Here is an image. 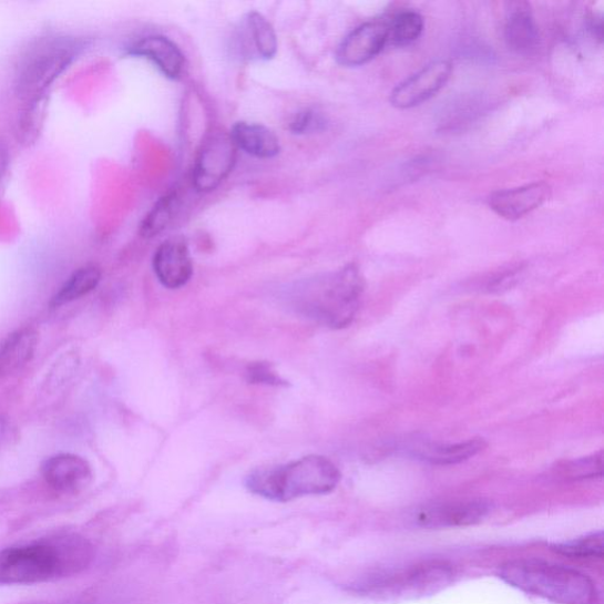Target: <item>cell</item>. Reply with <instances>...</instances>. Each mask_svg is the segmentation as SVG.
I'll return each instance as SVG.
<instances>
[{"label": "cell", "mask_w": 604, "mask_h": 604, "mask_svg": "<svg viewBox=\"0 0 604 604\" xmlns=\"http://www.w3.org/2000/svg\"><path fill=\"white\" fill-rule=\"evenodd\" d=\"M94 547L84 538L64 534L0 552V583L34 584L88 569Z\"/></svg>", "instance_id": "1"}, {"label": "cell", "mask_w": 604, "mask_h": 604, "mask_svg": "<svg viewBox=\"0 0 604 604\" xmlns=\"http://www.w3.org/2000/svg\"><path fill=\"white\" fill-rule=\"evenodd\" d=\"M364 279L356 265L297 284L288 293L296 313L331 328L349 326L359 309Z\"/></svg>", "instance_id": "2"}, {"label": "cell", "mask_w": 604, "mask_h": 604, "mask_svg": "<svg viewBox=\"0 0 604 604\" xmlns=\"http://www.w3.org/2000/svg\"><path fill=\"white\" fill-rule=\"evenodd\" d=\"M341 479L338 468L326 457L307 455L285 465L252 472L246 487L255 495L274 502L326 495Z\"/></svg>", "instance_id": "3"}, {"label": "cell", "mask_w": 604, "mask_h": 604, "mask_svg": "<svg viewBox=\"0 0 604 604\" xmlns=\"http://www.w3.org/2000/svg\"><path fill=\"white\" fill-rule=\"evenodd\" d=\"M500 577L511 587L559 604H591L596 597L588 576L544 561H509L501 566Z\"/></svg>", "instance_id": "4"}, {"label": "cell", "mask_w": 604, "mask_h": 604, "mask_svg": "<svg viewBox=\"0 0 604 604\" xmlns=\"http://www.w3.org/2000/svg\"><path fill=\"white\" fill-rule=\"evenodd\" d=\"M81 45L75 40L48 39L27 53L16 76L18 96L31 103L41 101L47 89L57 81L78 57Z\"/></svg>", "instance_id": "5"}, {"label": "cell", "mask_w": 604, "mask_h": 604, "mask_svg": "<svg viewBox=\"0 0 604 604\" xmlns=\"http://www.w3.org/2000/svg\"><path fill=\"white\" fill-rule=\"evenodd\" d=\"M452 571L444 563H424L396 574L373 577L361 587L365 593L383 598H408L431 595L451 582Z\"/></svg>", "instance_id": "6"}, {"label": "cell", "mask_w": 604, "mask_h": 604, "mask_svg": "<svg viewBox=\"0 0 604 604\" xmlns=\"http://www.w3.org/2000/svg\"><path fill=\"white\" fill-rule=\"evenodd\" d=\"M237 149L228 133L212 131L201 143L193 168V187L197 193L216 191L232 174Z\"/></svg>", "instance_id": "7"}, {"label": "cell", "mask_w": 604, "mask_h": 604, "mask_svg": "<svg viewBox=\"0 0 604 604\" xmlns=\"http://www.w3.org/2000/svg\"><path fill=\"white\" fill-rule=\"evenodd\" d=\"M452 70L451 62L444 60L427 64L393 89L391 104L397 109H410L429 101L444 88Z\"/></svg>", "instance_id": "8"}, {"label": "cell", "mask_w": 604, "mask_h": 604, "mask_svg": "<svg viewBox=\"0 0 604 604\" xmlns=\"http://www.w3.org/2000/svg\"><path fill=\"white\" fill-rule=\"evenodd\" d=\"M388 37L387 20L366 22L345 37L337 50V62L346 68L369 63L387 47Z\"/></svg>", "instance_id": "9"}, {"label": "cell", "mask_w": 604, "mask_h": 604, "mask_svg": "<svg viewBox=\"0 0 604 604\" xmlns=\"http://www.w3.org/2000/svg\"><path fill=\"white\" fill-rule=\"evenodd\" d=\"M490 505L484 501H450L423 505L412 518L418 526L443 529L469 526L482 522Z\"/></svg>", "instance_id": "10"}, {"label": "cell", "mask_w": 604, "mask_h": 604, "mask_svg": "<svg viewBox=\"0 0 604 604\" xmlns=\"http://www.w3.org/2000/svg\"><path fill=\"white\" fill-rule=\"evenodd\" d=\"M552 187L546 182H533L529 185L498 191L488 198L491 211L508 222H516L541 207L551 197Z\"/></svg>", "instance_id": "11"}, {"label": "cell", "mask_w": 604, "mask_h": 604, "mask_svg": "<svg viewBox=\"0 0 604 604\" xmlns=\"http://www.w3.org/2000/svg\"><path fill=\"white\" fill-rule=\"evenodd\" d=\"M154 270L158 281L167 288H181L193 276V262L185 237L174 236L160 245L154 255Z\"/></svg>", "instance_id": "12"}, {"label": "cell", "mask_w": 604, "mask_h": 604, "mask_svg": "<svg viewBox=\"0 0 604 604\" xmlns=\"http://www.w3.org/2000/svg\"><path fill=\"white\" fill-rule=\"evenodd\" d=\"M47 484L63 493L78 492L93 480V470L82 457L61 453L50 457L42 467Z\"/></svg>", "instance_id": "13"}, {"label": "cell", "mask_w": 604, "mask_h": 604, "mask_svg": "<svg viewBox=\"0 0 604 604\" xmlns=\"http://www.w3.org/2000/svg\"><path fill=\"white\" fill-rule=\"evenodd\" d=\"M504 40L511 51L522 54V57H529L539 50L541 35L532 6L526 2L508 4Z\"/></svg>", "instance_id": "14"}, {"label": "cell", "mask_w": 604, "mask_h": 604, "mask_svg": "<svg viewBox=\"0 0 604 604\" xmlns=\"http://www.w3.org/2000/svg\"><path fill=\"white\" fill-rule=\"evenodd\" d=\"M127 53L151 61L170 80L181 79L185 71V54L168 37H143L127 49Z\"/></svg>", "instance_id": "15"}, {"label": "cell", "mask_w": 604, "mask_h": 604, "mask_svg": "<svg viewBox=\"0 0 604 604\" xmlns=\"http://www.w3.org/2000/svg\"><path fill=\"white\" fill-rule=\"evenodd\" d=\"M229 135L237 150L256 158H273L281 152L279 137L263 124L237 122Z\"/></svg>", "instance_id": "16"}, {"label": "cell", "mask_w": 604, "mask_h": 604, "mask_svg": "<svg viewBox=\"0 0 604 604\" xmlns=\"http://www.w3.org/2000/svg\"><path fill=\"white\" fill-rule=\"evenodd\" d=\"M39 344V334L32 327H23L11 334L0 345V378L22 371L32 360Z\"/></svg>", "instance_id": "17"}, {"label": "cell", "mask_w": 604, "mask_h": 604, "mask_svg": "<svg viewBox=\"0 0 604 604\" xmlns=\"http://www.w3.org/2000/svg\"><path fill=\"white\" fill-rule=\"evenodd\" d=\"M487 447L483 439H470V441L437 446L429 444L416 449V455L432 464L448 465L464 462L480 453Z\"/></svg>", "instance_id": "18"}, {"label": "cell", "mask_w": 604, "mask_h": 604, "mask_svg": "<svg viewBox=\"0 0 604 604\" xmlns=\"http://www.w3.org/2000/svg\"><path fill=\"white\" fill-rule=\"evenodd\" d=\"M181 206V197L177 191L164 194L152 211L145 215L140 226V234L144 239H153L166 231L173 223Z\"/></svg>", "instance_id": "19"}, {"label": "cell", "mask_w": 604, "mask_h": 604, "mask_svg": "<svg viewBox=\"0 0 604 604\" xmlns=\"http://www.w3.org/2000/svg\"><path fill=\"white\" fill-rule=\"evenodd\" d=\"M101 277L102 273L98 266L89 265L78 269L52 298L51 305L61 307L88 296L99 286Z\"/></svg>", "instance_id": "20"}, {"label": "cell", "mask_w": 604, "mask_h": 604, "mask_svg": "<svg viewBox=\"0 0 604 604\" xmlns=\"http://www.w3.org/2000/svg\"><path fill=\"white\" fill-rule=\"evenodd\" d=\"M246 28L247 39L252 41L253 49L260 59L269 61L277 57L278 35L265 16L258 11L249 12Z\"/></svg>", "instance_id": "21"}, {"label": "cell", "mask_w": 604, "mask_h": 604, "mask_svg": "<svg viewBox=\"0 0 604 604\" xmlns=\"http://www.w3.org/2000/svg\"><path fill=\"white\" fill-rule=\"evenodd\" d=\"M388 44L398 48L414 43L424 30V18L414 10H402L388 20Z\"/></svg>", "instance_id": "22"}, {"label": "cell", "mask_w": 604, "mask_h": 604, "mask_svg": "<svg viewBox=\"0 0 604 604\" xmlns=\"http://www.w3.org/2000/svg\"><path fill=\"white\" fill-rule=\"evenodd\" d=\"M554 551L559 554L575 559H602L603 533L600 532L557 544L554 546Z\"/></svg>", "instance_id": "23"}, {"label": "cell", "mask_w": 604, "mask_h": 604, "mask_svg": "<svg viewBox=\"0 0 604 604\" xmlns=\"http://www.w3.org/2000/svg\"><path fill=\"white\" fill-rule=\"evenodd\" d=\"M481 102L475 100H463L452 103L446 112H443L442 125L444 131L461 130L465 124L474 121L481 113Z\"/></svg>", "instance_id": "24"}, {"label": "cell", "mask_w": 604, "mask_h": 604, "mask_svg": "<svg viewBox=\"0 0 604 604\" xmlns=\"http://www.w3.org/2000/svg\"><path fill=\"white\" fill-rule=\"evenodd\" d=\"M603 471V454L602 452L591 457H584L573 462L565 463L561 468L564 478L573 480L601 478Z\"/></svg>", "instance_id": "25"}, {"label": "cell", "mask_w": 604, "mask_h": 604, "mask_svg": "<svg viewBox=\"0 0 604 604\" xmlns=\"http://www.w3.org/2000/svg\"><path fill=\"white\" fill-rule=\"evenodd\" d=\"M246 378L249 383H259V386L287 387V381L268 362L260 361L248 365Z\"/></svg>", "instance_id": "26"}, {"label": "cell", "mask_w": 604, "mask_h": 604, "mask_svg": "<svg viewBox=\"0 0 604 604\" xmlns=\"http://www.w3.org/2000/svg\"><path fill=\"white\" fill-rule=\"evenodd\" d=\"M325 120L313 109H304L291 119L289 131L296 135H306L324 130Z\"/></svg>", "instance_id": "27"}, {"label": "cell", "mask_w": 604, "mask_h": 604, "mask_svg": "<svg viewBox=\"0 0 604 604\" xmlns=\"http://www.w3.org/2000/svg\"><path fill=\"white\" fill-rule=\"evenodd\" d=\"M591 30L593 34L596 37V39L601 41L602 33H603L602 18H597V17L593 18L591 22Z\"/></svg>", "instance_id": "28"}, {"label": "cell", "mask_w": 604, "mask_h": 604, "mask_svg": "<svg viewBox=\"0 0 604 604\" xmlns=\"http://www.w3.org/2000/svg\"><path fill=\"white\" fill-rule=\"evenodd\" d=\"M4 432H6L4 420L2 418H0V441H2Z\"/></svg>", "instance_id": "29"}]
</instances>
